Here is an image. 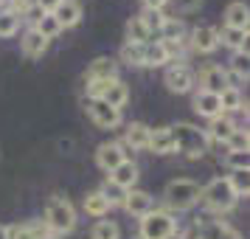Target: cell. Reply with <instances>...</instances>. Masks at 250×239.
<instances>
[{
    "label": "cell",
    "instance_id": "1",
    "mask_svg": "<svg viewBox=\"0 0 250 239\" xmlns=\"http://www.w3.org/2000/svg\"><path fill=\"white\" fill-rule=\"evenodd\" d=\"M171 132V141H174V149H180L183 155L188 158H200L208 152V138H205L203 130H197L191 124H177V127H169Z\"/></svg>",
    "mask_w": 250,
    "mask_h": 239
},
{
    "label": "cell",
    "instance_id": "2",
    "mask_svg": "<svg viewBox=\"0 0 250 239\" xmlns=\"http://www.w3.org/2000/svg\"><path fill=\"white\" fill-rule=\"evenodd\" d=\"M166 203L171 205V208H177V211H183V208H191L197 200H200V186L194 180H171L169 186H166Z\"/></svg>",
    "mask_w": 250,
    "mask_h": 239
},
{
    "label": "cell",
    "instance_id": "3",
    "mask_svg": "<svg viewBox=\"0 0 250 239\" xmlns=\"http://www.w3.org/2000/svg\"><path fill=\"white\" fill-rule=\"evenodd\" d=\"M200 197H203L211 208H216V211H230L233 203H236V194L230 189V183L222 180V177H214V180L200 192Z\"/></svg>",
    "mask_w": 250,
    "mask_h": 239
},
{
    "label": "cell",
    "instance_id": "4",
    "mask_svg": "<svg viewBox=\"0 0 250 239\" xmlns=\"http://www.w3.org/2000/svg\"><path fill=\"white\" fill-rule=\"evenodd\" d=\"M45 222L54 231H70L76 225V214H73V205L65 197H51L45 205Z\"/></svg>",
    "mask_w": 250,
    "mask_h": 239
},
{
    "label": "cell",
    "instance_id": "5",
    "mask_svg": "<svg viewBox=\"0 0 250 239\" xmlns=\"http://www.w3.org/2000/svg\"><path fill=\"white\" fill-rule=\"evenodd\" d=\"M141 234L144 239H166L174 234V219L169 214H158V211H149L141 219Z\"/></svg>",
    "mask_w": 250,
    "mask_h": 239
},
{
    "label": "cell",
    "instance_id": "6",
    "mask_svg": "<svg viewBox=\"0 0 250 239\" xmlns=\"http://www.w3.org/2000/svg\"><path fill=\"white\" fill-rule=\"evenodd\" d=\"M200 82H203L205 93H214V96H219L225 87H230L228 85V73L219 65H205L203 73H200Z\"/></svg>",
    "mask_w": 250,
    "mask_h": 239
},
{
    "label": "cell",
    "instance_id": "7",
    "mask_svg": "<svg viewBox=\"0 0 250 239\" xmlns=\"http://www.w3.org/2000/svg\"><path fill=\"white\" fill-rule=\"evenodd\" d=\"M87 110H90V118L99 127H115L118 121H121V110H115V107H110V104H104L102 99H93Z\"/></svg>",
    "mask_w": 250,
    "mask_h": 239
},
{
    "label": "cell",
    "instance_id": "8",
    "mask_svg": "<svg viewBox=\"0 0 250 239\" xmlns=\"http://www.w3.org/2000/svg\"><path fill=\"white\" fill-rule=\"evenodd\" d=\"M166 85H169L171 93H188L194 85V73L183 65H174V68L166 70Z\"/></svg>",
    "mask_w": 250,
    "mask_h": 239
},
{
    "label": "cell",
    "instance_id": "9",
    "mask_svg": "<svg viewBox=\"0 0 250 239\" xmlns=\"http://www.w3.org/2000/svg\"><path fill=\"white\" fill-rule=\"evenodd\" d=\"M96 160H99V166L107 172H113L118 163H124V149L118 147V144H102L99 152H96Z\"/></svg>",
    "mask_w": 250,
    "mask_h": 239
},
{
    "label": "cell",
    "instance_id": "10",
    "mask_svg": "<svg viewBox=\"0 0 250 239\" xmlns=\"http://www.w3.org/2000/svg\"><path fill=\"white\" fill-rule=\"evenodd\" d=\"M104 104H110V107H121V104H126V99H129V90H126V85L124 82H118V79H110L107 82V87L102 90V96H99Z\"/></svg>",
    "mask_w": 250,
    "mask_h": 239
},
{
    "label": "cell",
    "instance_id": "11",
    "mask_svg": "<svg viewBox=\"0 0 250 239\" xmlns=\"http://www.w3.org/2000/svg\"><path fill=\"white\" fill-rule=\"evenodd\" d=\"M51 14L57 17V23H59V25L70 28V25H76V23H79L82 9H79V3H73V0H59V6H57V9H54Z\"/></svg>",
    "mask_w": 250,
    "mask_h": 239
},
{
    "label": "cell",
    "instance_id": "12",
    "mask_svg": "<svg viewBox=\"0 0 250 239\" xmlns=\"http://www.w3.org/2000/svg\"><path fill=\"white\" fill-rule=\"evenodd\" d=\"M126 211L135 217H146L149 211H152V197H149L146 192H126Z\"/></svg>",
    "mask_w": 250,
    "mask_h": 239
},
{
    "label": "cell",
    "instance_id": "13",
    "mask_svg": "<svg viewBox=\"0 0 250 239\" xmlns=\"http://www.w3.org/2000/svg\"><path fill=\"white\" fill-rule=\"evenodd\" d=\"M194 110L200 115H208V118H216V115H222V104H219V96L214 93H200L197 99H194Z\"/></svg>",
    "mask_w": 250,
    "mask_h": 239
},
{
    "label": "cell",
    "instance_id": "14",
    "mask_svg": "<svg viewBox=\"0 0 250 239\" xmlns=\"http://www.w3.org/2000/svg\"><path fill=\"white\" fill-rule=\"evenodd\" d=\"M149 149L158 152V155H166L174 149V141H171L169 127H160V130H149Z\"/></svg>",
    "mask_w": 250,
    "mask_h": 239
},
{
    "label": "cell",
    "instance_id": "15",
    "mask_svg": "<svg viewBox=\"0 0 250 239\" xmlns=\"http://www.w3.org/2000/svg\"><path fill=\"white\" fill-rule=\"evenodd\" d=\"M219 45V31L216 28H211V25H203V28H197L194 31V48L197 51H214V48Z\"/></svg>",
    "mask_w": 250,
    "mask_h": 239
},
{
    "label": "cell",
    "instance_id": "16",
    "mask_svg": "<svg viewBox=\"0 0 250 239\" xmlns=\"http://www.w3.org/2000/svg\"><path fill=\"white\" fill-rule=\"evenodd\" d=\"M200 237H203V239H242L233 228H228L225 222H219V219L205 222V225L200 228Z\"/></svg>",
    "mask_w": 250,
    "mask_h": 239
},
{
    "label": "cell",
    "instance_id": "17",
    "mask_svg": "<svg viewBox=\"0 0 250 239\" xmlns=\"http://www.w3.org/2000/svg\"><path fill=\"white\" fill-rule=\"evenodd\" d=\"M115 76V62L110 57H99L87 70V79L90 82H104V79H113Z\"/></svg>",
    "mask_w": 250,
    "mask_h": 239
},
{
    "label": "cell",
    "instance_id": "18",
    "mask_svg": "<svg viewBox=\"0 0 250 239\" xmlns=\"http://www.w3.org/2000/svg\"><path fill=\"white\" fill-rule=\"evenodd\" d=\"M248 6L245 3H230L225 12L228 28H239V31H248Z\"/></svg>",
    "mask_w": 250,
    "mask_h": 239
},
{
    "label": "cell",
    "instance_id": "19",
    "mask_svg": "<svg viewBox=\"0 0 250 239\" xmlns=\"http://www.w3.org/2000/svg\"><path fill=\"white\" fill-rule=\"evenodd\" d=\"M135 180H138V166L132 160H124V163H118L113 169V183H118L121 189H129Z\"/></svg>",
    "mask_w": 250,
    "mask_h": 239
},
{
    "label": "cell",
    "instance_id": "20",
    "mask_svg": "<svg viewBox=\"0 0 250 239\" xmlns=\"http://www.w3.org/2000/svg\"><path fill=\"white\" fill-rule=\"evenodd\" d=\"M45 48H48V40H45L42 34H40L37 28L25 34V40H23V51L28 54V57H42V54H45Z\"/></svg>",
    "mask_w": 250,
    "mask_h": 239
},
{
    "label": "cell",
    "instance_id": "21",
    "mask_svg": "<svg viewBox=\"0 0 250 239\" xmlns=\"http://www.w3.org/2000/svg\"><path fill=\"white\" fill-rule=\"evenodd\" d=\"M126 144L132 149H146L149 147V127L129 124V130H126Z\"/></svg>",
    "mask_w": 250,
    "mask_h": 239
},
{
    "label": "cell",
    "instance_id": "22",
    "mask_svg": "<svg viewBox=\"0 0 250 239\" xmlns=\"http://www.w3.org/2000/svg\"><path fill=\"white\" fill-rule=\"evenodd\" d=\"M169 59L163 43H144V65H163Z\"/></svg>",
    "mask_w": 250,
    "mask_h": 239
},
{
    "label": "cell",
    "instance_id": "23",
    "mask_svg": "<svg viewBox=\"0 0 250 239\" xmlns=\"http://www.w3.org/2000/svg\"><path fill=\"white\" fill-rule=\"evenodd\" d=\"M107 208H110V203L104 200L102 192H93V194H87V197H84V211H87V214L104 217V214H107Z\"/></svg>",
    "mask_w": 250,
    "mask_h": 239
},
{
    "label": "cell",
    "instance_id": "24",
    "mask_svg": "<svg viewBox=\"0 0 250 239\" xmlns=\"http://www.w3.org/2000/svg\"><path fill=\"white\" fill-rule=\"evenodd\" d=\"M230 132H233V124H230L228 118H222V115L211 118V138H214L216 144L228 141V138H230Z\"/></svg>",
    "mask_w": 250,
    "mask_h": 239
},
{
    "label": "cell",
    "instance_id": "25",
    "mask_svg": "<svg viewBox=\"0 0 250 239\" xmlns=\"http://www.w3.org/2000/svg\"><path fill=\"white\" fill-rule=\"evenodd\" d=\"M126 34H129V43H138V45H144V43H149V31L146 25L141 23V17H132L129 23H126Z\"/></svg>",
    "mask_w": 250,
    "mask_h": 239
},
{
    "label": "cell",
    "instance_id": "26",
    "mask_svg": "<svg viewBox=\"0 0 250 239\" xmlns=\"http://www.w3.org/2000/svg\"><path fill=\"white\" fill-rule=\"evenodd\" d=\"M59 28H62V25L57 23V17H54V14H42V17H40V23H37V31L45 37V40L57 37V34H59Z\"/></svg>",
    "mask_w": 250,
    "mask_h": 239
},
{
    "label": "cell",
    "instance_id": "27",
    "mask_svg": "<svg viewBox=\"0 0 250 239\" xmlns=\"http://www.w3.org/2000/svg\"><path fill=\"white\" fill-rule=\"evenodd\" d=\"M228 183H230V189H233V194H248L250 192V180H248V169H239L233 172L230 177H228Z\"/></svg>",
    "mask_w": 250,
    "mask_h": 239
},
{
    "label": "cell",
    "instance_id": "28",
    "mask_svg": "<svg viewBox=\"0 0 250 239\" xmlns=\"http://www.w3.org/2000/svg\"><path fill=\"white\" fill-rule=\"evenodd\" d=\"M102 194H104V200H107L110 205H113V203H124V200H126V189H121V186H118V183H113V180L104 183Z\"/></svg>",
    "mask_w": 250,
    "mask_h": 239
},
{
    "label": "cell",
    "instance_id": "29",
    "mask_svg": "<svg viewBox=\"0 0 250 239\" xmlns=\"http://www.w3.org/2000/svg\"><path fill=\"white\" fill-rule=\"evenodd\" d=\"M163 20H166V17H163L158 9H146V12L141 14V23L146 25L149 34H152V31H160V28H163Z\"/></svg>",
    "mask_w": 250,
    "mask_h": 239
},
{
    "label": "cell",
    "instance_id": "30",
    "mask_svg": "<svg viewBox=\"0 0 250 239\" xmlns=\"http://www.w3.org/2000/svg\"><path fill=\"white\" fill-rule=\"evenodd\" d=\"M121 57H124V62H129V65H144V45L126 43V45L121 48Z\"/></svg>",
    "mask_w": 250,
    "mask_h": 239
},
{
    "label": "cell",
    "instance_id": "31",
    "mask_svg": "<svg viewBox=\"0 0 250 239\" xmlns=\"http://www.w3.org/2000/svg\"><path fill=\"white\" fill-rule=\"evenodd\" d=\"M17 23H20L17 12H3L0 14V37H12L17 31Z\"/></svg>",
    "mask_w": 250,
    "mask_h": 239
},
{
    "label": "cell",
    "instance_id": "32",
    "mask_svg": "<svg viewBox=\"0 0 250 239\" xmlns=\"http://www.w3.org/2000/svg\"><path fill=\"white\" fill-rule=\"evenodd\" d=\"M93 239H118V225L110 219H102L93 228Z\"/></svg>",
    "mask_w": 250,
    "mask_h": 239
},
{
    "label": "cell",
    "instance_id": "33",
    "mask_svg": "<svg viewBox=\"0 0 250 239\" xmlns=\"http://www.w3.org/2000/svg\"><path fill=\"white\" fill-rule=\"evenodd\" d=\"M219 40H222V43H228L230 48H242V45H245V40H248V31H239V28H228V25H225V31L219 34Z\"/></svg>",
    "mask_w": 250,
    "mask_h": 239
},
{
    "label": "cell",
    "instance_id": "34",
    "mask_svg": "<svg viewBox=\"0 0 250 239\" xmlns=\"http://www.w3.org/2000/svg\"><path fill=\"white\" fill-rule=\"evenodd\" d=\"M219 104H222V110H239L242 96H239L236 87H225V90L219 93Z\"/></svg>",
    "mask_w": 250,
    "mask_h": 239
},
{
    "label": "cell",
    "instance_id": "35",
    "mask_svg": "<svg viewBox=\"0 0 250 239\" xmlns=\"http://www.w3.org/2000/svg\"><path fill=\"white\" fill-rule=\"evenodd\" d=\"M228 149L230 152H248V132H242V130H233L230 132V138L225 141Z\"/></svg>",
    "mask_w": 250,
    "mask_h": 239
},
{
    "label": "cell",
    "instance_id": "36",
    "mask_svg": "<svg viewBox=\"0 0 250 239\" xmlns=\"http://www.w3.org/2000/svg\"><path fill=\"white\" fill-rule=\"evenodd\" d=\"M180 31H183L180 20H163V28H160V34L166 37L163 43H174V37H180Z\"/></svg>",
    "mask_w": 250,
    "mask_h": 239
},
{
    "label": "cell",
    "instance_id": "37",
    "mask_svg": "<svg viewBox=\"0 0 250 239\" xmlns=\"http://www.w3.org/2000/svg\"><path fill=\"white\" fill-rule=\"evenodd\" d=\"M225 160H228V166L233 172H239V169H248V152H228L225 155Z\"/></svg>",
    "mask_w": 250,
    "mask_h": 239
},
{
    "label": "cell",
    "instance_id": "38",
    "mask_svg": "<svg viewBox=\"0 0 250 239\" xmlns=\"http://www.w3.org/2000/svg\"><path fill=\"white\" fill-rule=\"evenodd\" d=\"M42 237H45V234L34 225H23V228L14 231V239H42Z\"/></svg>",
    "mask_w": 250,
    "mask_h": 239
},
{
    "label": "cell",
    "instance_id": "39",
    "mask_svg": "<svg viewBox=\"0 0 250 239\" xmlns=\"http://www.w3.org/2000/svg\"><path fill=\"white\" fill-rule=\"evenodd\" d=\"M233 70H236L239 79H242V76H248V51H245V54L239 51L236 57H233Z\"/></svg>",
    "mask_w": 250,
    "mask_h": 239
},
{
    "label": "cell",
    "instance_id": "40",
    "mask_svg": "<svg viewBox=\"0 0 250 239\" xmlns=\"http://www.w3.org/2000/svg\"><path fill=\"white\" fill-rule=\"evenodd\" d=\"M174 3H177V12H194V9H200L203 0H174Z\"/></svg>",
    "mask_w": 250,
    "mask_h": 239
},
{
    "label": "cell",
    "instance_id": "41",
    "mask_svg": "<svg viewBox=\"0 0 250 239\" xmlns=\"http://www.w3.org/2000/svg\"><path fill=\"white\" fill-rule=\"evenodd\" d=\"M37 6L42 9V14H51L59 6V0H37Z\"/></svg>",
    "mask_w": 250,
    "mask_h": 239
},
{
    "label": "cell",
    "instance_id": "42",
    "mask_svg": "<svg viewBox=\"0 0 250 239\" xmlns=\"http://www.w3.org/2000/svg\"><path fill=\"white\" fill-rule=\"evenodd\" d=\"M146 3V9H158L160 12V6H166V0H144Z\"/></svg>",
    "mask_w": 250,
    "mask_h": 239
},
{
    "label": "cell",
    "instance_id": "43",
    "mask_svg": "<svg viewBox=\"0 0 250 239\" xmlns=\"http://www.w3.org/2000/svg\"><path fill=\"white\" fill-rule=\"evenodd\" d=\"M37 0H17V3H14V6H17V9H20V12H25V9H28V6H34Z\"/></svg>",
    "mask_w": 250,
    "mask_h": 239
},
{
    "label": "cell",
    "instance_id": "44",
    "mask_svg": "<svg viewBox=\"0 0 250 239\" xmlns=\"http://www.w3.org/2000/svg\"><path fill=\"white\" fill-rule=\"evenodd\" d=\"M0 239H12V231L6 225H0Z\"/></svg>",
    "mask_w": 250,
    "mask_h": 239
},
{
    "label": "cell",
    "instance_id": "45",
    "mask_svg": "<svg viewBox=\"0 0 250 239\" xmlns=\"http://www.w3.org/2000/svg\"><path fill=\"white\" fill-rule=\"evenodd\" d=\"M166 239H183V237H177V234H171V237H166Z\"/></svg>",
    "mask_w": 250,
    "mask_h": 239
},
{
    "label": "cell",
    "instance_id": "46",
    "mask_svg": "<svg viewBox=\"0 0 250 239\" xmlns=\"http://www.w3.org/2000/svg\"><path fill=\"white\" fill-rule=\"evenodd\" d=\"M0 3H17V0H0Z\"/></svg>",
    "mask_w": 250,
    "mask_h": 239
},
{
    "label": "cell",
    "instance_id": "47",
    "mask_svg": "<svg viewBox=\"0 0 250 239\" xmlns=\"http://www.w3.org/2000/svg\"><path fill=\"white\" fill-rule=\"evenodd\" d=\"M42 239H54V237H42Z\"/></svg>",
    "mask_w": 250,
    "mask_h": 239
}]
</instances>
